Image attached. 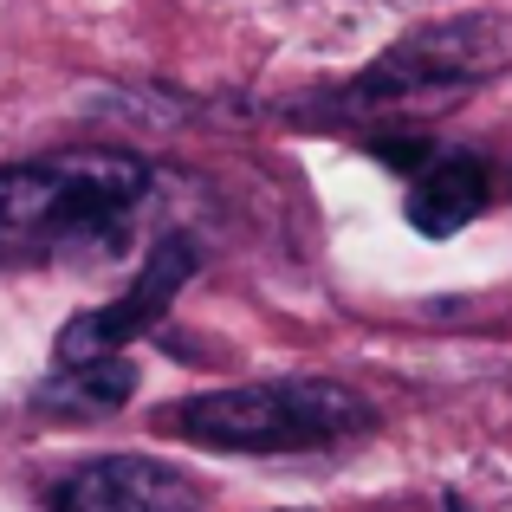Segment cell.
<instances>
[{"label":"cell","mask_w":512,"mask_h":512,"mask_svg":"<svg viewBox=\"0 0 512 512\" xmlns=\"http://www.w3.org/2000/svg\"><path fill=\"white\" fill-rule=\"evenodd\" d=\"M156 422L175 441L214 454H312L370 428V402L325 376H279V383H240L214 396H188Z\"/></svg>","instance_id":"obj_2"},{"label":"cell","mask_w":512,"mask_h":512,"mask_svg":"<svg viewBox=\"0 0 512 512\" xmlns=\"http://www.w3.org/2000/svg\"><path fill=\"white\" fill-rule=\"evenodd\" d=\"M130 389H137V370H130L124 357H111V363H85V370H52L46 396L59 402V409L104 415V409H117Z\"/></svg>","instance_id":"obj_7"},{"label":"cell","mask_w":512,"mask_h":512,"mask_svg":"<svg viewBox=\"0 0 512 512\" xmlns=\"http://www.w3.org/2000/svg\"><path fill=\"white\" fill-rule=\"evenodd\" d=\"M506 65H512V20L461 13V20H435L422 33L396 39L344 98L350 104H428V98H454L467 85H487Z\"/></svg>","instance_id":"obj_3"},{"label":"cell","mask_w":512,"mask_h":512,"mask_svg":"<svg viewBox=\"0 0 512 512\" xmlns=\"http://www.w3.org/2000/svg\"><path fill=\"white\" fill-rule=\"evenodd\" d=\"M441 512H467V506H461V500H454V493H448V500H441Z\"/></svg>","instance_id":"obj_8"},{"label":"cell","mask_w":512,"mask_h":512,"mask_svg":"<svg viewBox=\"0 0 512 512\" xmlns=\"http://www.w3.org/2000/svg\"><path fill=\"white\" fill-rule=\"evenodd\" d=\"M52 512H195V487L143 454H104L59 480Z\"/></svg>","instance_id":"obj_5"},{"label":"cell","mask_w":512,"mask_h":512,"mask_svg":"<svg viewBox=\"0 0 512 512\" xmlns=\"http://www.w3.org/2000/svg\"><path fill=\"white\" fill-rule=\"evenodd\" d=\"M188 279H195V240H188V234H169L163 247L150 253V266L130 279L124 299L98 305V312H78L72 325L59 331L52 370H85V363H111V357H124V344H130V338H143V331L163 325V312L175 305V292H182Z\"/></svg>","instance_id":"obj_4"},{"label":"cell","mask_w":512,"mask_h":512,"mask_svg":"<svg viewBox=\"0 0 512 512\" xmlns=\"http://www.w3.org/2000/svg\"><path fill=\"white\" fill-rule=\"evenodd\" d=\"M487 195H493V175H487L480 156H435V163L415 175L409 221H415V234L448 240V234H461V227L487 208Z\"/></svg>","instance_id":"obj_6"},{"label":"cell","mask_w":512,"mask_h":512,"mask_svg":"<svg viewBox=\"0 0 512 512\" xmlns=\"http://www.w3.org/2000/svg\"><path fill=\"white\" fill-rule=\"evenodd\" d=\"M150 182V163L124 150H65L7 163L0 169V273L124 247Z\"/></svg>","instance_id":"obj_1"}]
</instances>
